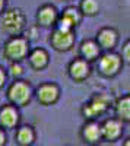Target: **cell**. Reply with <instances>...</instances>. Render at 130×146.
Wrapping results in <instances>:
<instances>
[{
  "instance_id": "obj_3",
  "label": "cell",
  "mask_w": 130,
  "mask_h": 146,
  "mask_svg": "<svg viewBox=\"0 0 130 146\" xmlns=\"http://www.w3.org/2000/svg\"><path fill=\"white\" fill-rule=\"evenodd\" d=\"M32 96L31 85L25 80L15 79V82L7 88V100L15 107H25Z\"/></svg>"
},
{
  "instance_id": "obj_23",
  "label": "cell",
  "mask_w": 130,
  "mask_h": 146,
  "mask_svg": "<svg viewBox=\"0 0 130 146\" xmlns=\"http://www.w3.org/2000/svg\"><path fill=\"white\" fill-rule=\"evenodd\" d=\"M3 145H6V135H5L3 129L0 127V146H3Z\"/></svg>"
},
{
  "instance_id": "obj_19",
  "label": "cell",
  "mask_w": 130,
  "mask_h": 146,
  "mask_svg": "<svg viewBox=\"0 0 130 146\" xmlns=\"http://www.w3.org/2000/svg\"><path fill=\"white\" fill-rule=\"evenodd\" d=\"M80 13L85 16H95L99 12V3L97 0H82L80 2Z\"/></svg>"
},
{
  "instance_id": "obj_11",
  "label": "cell",
  "mask_w": 130,
  "mask_h": 146,
  "mask_svg": "<svg viewBox=\"0 0 130 146\" xmlns=\"http://www.w3.org/2000/svg\"><path fill=\"white\" fill-rule=\"evenodd\" d=\"M19 123V113L13 104H7L0 108V127L13 129Z\"/></svg>"
},
{
  "instance_id": "obj_26",
  "label": "cell",
  "mask_w": 130,
  "mask_h": 146,
  "mask_svg": "<svg viewBox=\"0 0 130 146\" xmlns=\"http://www.w3.org/2000/svg\"><path fill=\"white\" fill-rule=\"evenodd\" d=\"M66 2H70V0H66Z\"/></svg>"
},
{
  "instance_id": "obj_4",
  "label": "cell",
  "mask_w": 130,
  "mask_h": 146,
  "mask_svg": "<svg viewBox=\"0 0 130 146\" xmlns=\"http://www.w3.org/2000/svg\"><path fill=\"white\" fill-rule=\"evenodd\" d=\"M75 31L62 25H56L50 35V44L56 51H69L75 44Z\"/></svg>"
},
{
  "instance_id": "obj_18",
  "label": "cell",
  "mask_w": 130,
  "mask_h": 146,
  "mask_svg": "<svg viewBox=\"0 0 130 146\" xmlns=\"http://www.w3.org/2000/svg\"><path fill=\"white\" fill-rule=\"evenodd\" d=\"M15 140L18 145L21 146H28L32 145L35 140V131L32 127L29 126H22L16 130V135H15Z\"/></svg>"
},
{
  "instance_id": "obj_13",
  "label": "cell",
  "mask_w": 130,
  "mask_h": 146,
  "mask_svg": "<svg viewBox=\"0 0 130 146\" xmlns=\"http://www.w3.org/2000/svg\"><path fill=\"white\" fill-rule=\"evenodd\" d=\"M117 40H119V34L114 28H102L99 29L98 35H97V42L98 45L105 51H110L115 47Z\"/></svg>"
},
{
  "instance_id": "obj_12",
  "label": "cell",
  "mask_w": 130,
  "mask_h": 146,
  "mask_svg": "<svg viewBox=\"0 0 130 146\" xmlns=\"http://www.w3.org/2000/svg\"><path fill=\"white\" fill-rule=\"evenodd\" d=\"M80 19H82V13L76 9V7H66L62 15H58V21L56 25H62V27H66V28H72L75 29L79 23H80Z\"/></svg>"
},
{
  "instance_id": "obj_8",
  "label": "cell",
  "mask_w": 130,
  "mask_h": 146,
  "mask_svg": "<svg viewBox=\"0 0 130 146\" xmlns=\"http://www.w3.org/2000/svg\"><path fill=\"white\" fill-rule=\"evenodd\" d=\"M69 76L72 78L73 80L76 82H82L85 80L89 75H91V66H89V62H86L85 58L82 57H78L75 60H72L69 64Z\"/></svg>"
},
{
  "instance_id": "obj_1",
  "label": "cell",
  "mask_w": 130,
  "mask_h": 146,
  "mask_svg": "<svg viewBox=\"0 0 130 146\" xmlns=\"http://www.w3.org/2000/svg\"><path fill=\"white\" fill-rule=\"evenodd\" d=\"M29 53V41L27 36L10 35L3 47V54L9 62H22Z\"/></svg>"
},
{
  "instance_id": "obj_15",
  "label": "cell",
  "mask_w": 130,
  "mask_h": 146,
  "mask_svg": "<svg viewBox=\"0 0 130 146\" xmlns=\"http://www.w3.org/2000/svg\"><path fill=\"white\" fill-rule=\"evenodd\" d=\"M79 53H80V57L85 58L86 62H95V60L99 57L101 47L98 45L97 41H94V40H85L80 44Z\"/></svg>"
},
{
  "instance_id": "obj_20",
  "label": "cell",
  "mask_w": 130,
  "mask_h": 146,
  "mask_svg": "<svg viewBox=\"0 0 130 146\" xmlns=\"http://www.w3.org/2000/svg\"><path fill=\"white\" fill-rule=\"evenodd\" d=\"M9 73L12 78L19 79L23 75V66L21 64V62H10V67H9Z\"/></svg>"
},
{
  "instance_id": "obj_6",
  "label": "cell",
  "mask_w": 130,
  "mask_h": 146,
  "mask_svg": "<svg viewBox=\"0 0 130 146\" xmlns=\"http://www.w3.org/2000/svg\"><path fill=\"white\" fill-rule=\"evenodd\" d=\"M98 72L105 78H113L120 72L123 66V58L120 54L114 51H105L98 58Z\"/></svg>"
},
{
  "instance_id": "obj_16",
  "label": "cell",
  "mask_w": 130,
  "mask_h": 146,
  "mask_svg": "<svg viewBox=\"0 0 130 146\" xmlns=\"http://www.w3.org/2000/svg\"><path fill=\"white\" fill-rule=\"evenodd\" d=\"M48 53L44 48H34L31 53H28V62L32 69L35 70H42L48 64Z\"/></svg>"
},
{
  "instance_id": "obj_24",
  "label": "cell",
  "mask_w": 130,
  "mask_h": 146,
  "mask_svg": "<svg viewBox=\"0 0 130 146\" xmlns=\"http://www.w3.org/2000/svg\"><path fill=\"white\" fill-rule=\"evenodd\" d=\"M5 6H6V0H0V13H2V12H3Z\"/></svg>"
},
{
  "instance_id": "obj_9",
  "label": "cell",
  "mask_w": 130,
  "mask_h": 146,
  "mask_svg": "<svg viewBox=\"0 0 130 146\" xmlns=\"http://www.w3.org/2000/svg\"><path fill=\"white\" fill-rule=\"evenodd\" d=\"M123 133V121L120 118H108L101 124V135L102 139L114 142L117 140Z\"/></svg>"
},
{
  "instance_id": "obj_10",
  "label": "cell",
  "mask_w": 130,
  "mask_h": 146,
  "mask_svg": "<svg viewBox=\"0 0 130 146\" xmlns=\"http://www.w3.org/2000/svg\"><path fill=\"white\" fill-rule=\"evenodd\" d=\"M57 21H58V12L53 5H44L38 9L37 22L40 27H44V28L56 27Z\"/></svg>"
},
{
  "instance_id": "obj_22",
  "label": "cell",
  "mask_w": 130,
  "mask_h": 146,
  "mask_svg": "<svg viewBox=\"0 0 130 146\" xmlns=\"http://www.w3.org/2000/svg\"><path fill=\"white\" fill-rule=\"evenodd\" d=\"M5 82H6V73L2 67H0V89L5 86Z\"/></svg>"
},
{
  "instance_id": "obj_25",
  "label": "cell",
  "mask_w": 130,
  "mask_h": 146,
  "mask_svg": "<svg viewBox=\"0 0 130 146\" xmlns=\"http://www.w3.org/2000/svg\"><path fill=\"white\" fill-rule=\"evenodd\" d=\"M123 145H124V146H130V137H129V139H127V140H126Z\"/></svg>"
},
{
  "instance_id": "obj_17",
  "label": "cell",
  "mask_w": 130,
  "mask_h": 146,
  "mask_svg": "<svg viewBox=\"0 0 130 146\" xmlns=\"http://www.w3.org/2000/svg\"><path fill=\"white\" fill-rule=\"evenodd\" d=\"M114 110L117 118H120L121 121H130V95H123L117 100Z\"/></svg>"
},
{
  "instance_id": "obj_7",
  "label": "cell",
  "mask_w": 130,
  "mask_h": 146,
  "mask_svg": "<svg viewBox=\"0 0 130 146\" xmlns=\"http://www.w3.org/2000/svg\"><path fill=\"white\" fill-rule=\"evenodd\" d=\"M37 100L42 105H51L57 102L58 96H60V89L56 83H42L35 91Z\"/></svg>"
},
{
  "instance_id": "obj_21",
  "label": "cell",
  "mask_w": 130,
  "mask_h": 146,
  "mask_svg": "<svg viewBox=\"0 0 130 146\" xmlns=\"http://www.w3.org/2000/svg\"><path fill=\"white\" fill-rule=\"evenodd\" d=\"M121 58L130 64V40H127L123 44V56H121Z\"/></svg>"
},
{
  "instance_id": "obj_14",
  "label": "cell",
  "mask_w": 130,
  "mask_h": 146,
  "mask_svg": "<svg viewBox=\"0 0 130 146\" xmlns=\"http://www.w3.org/2000/svg\"><path fill=\"white\" fill-rule=\"evenodd\" d=\"M82 139L85 143H98L102 139L101 135V124H98L97 121L94 120H88L86 123L82 127Z\"/></svg>"
},
{
  "instance_id": "obj_5",
  "label": "cell",
  "mask_w": 130,
  "mask_h": 146,
  "mask_svg": "<svg viewBox=\"0 0 130 146\" xmlns=\"http://www.w3.org/2000/svg\"><path fill=\"white\" fill-rule=\"evenodd\" d=\"M111 105V98L107 94H95L91 98L89 102H86L84 107H82V115H84L86 120H94L95 117L102 115Z\"/></svg>"
},
{
  "instance_id": "obj_2",
  "label": "cell",
  "mask_w": 130,
  "mask_h": 146,
  "mask_svg": "<svg viewBox=\"0 0 130 146\" xmlns=\"http://www.w3.org/2000/svg\"><path fill=\"white\" fill-rule=\"evenodd\" d=\"M25 25H27L25 15L22 13L21 9H9L6 12H2L0 28L3 32L9 35H19L25 29Z\"/></svg>"
}]
</instances>
